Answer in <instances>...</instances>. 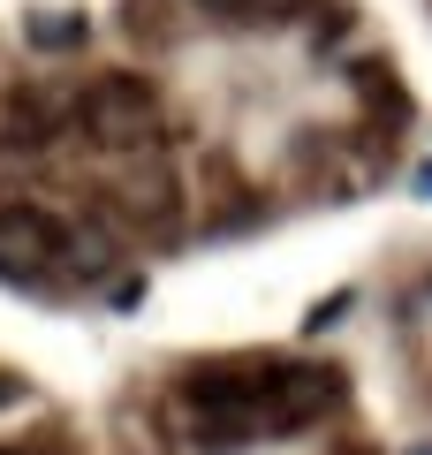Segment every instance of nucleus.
Instances as JSON below:
<instances>
[{
    "label": "nucleus",
    "instance_id": "obj_1",
    "mask_svg": "<svg viewBox=\"0 0 432 455\" xmlns=\"http://www.w3.org/2000/svg\"><path fill=\"white\" fill-rule=\"evenodd\" d=\"M76 114H84V137L107 145V152H137V145L160 137V99H152V84H137V76H99Z\"/></svg>",
    "mask_w": 432,
    "mask_h": 455
},
{
    "label": "nucleus",
    "instance_id": "obj_2",
    "mask_svg": "<svg viewBox=\"0 0 432 455\" xmlns=\"http://www.w3.org/2000/svg\"><path fill=\"white\" fill-rule=\"evenodd\" d=\"M61 235L68 228L38 205H0V274L8 281H46L61 266Z\"/></svg>",
    "mask_w": 432,
    "mask_h": 455
},
{
    "label": "nucleus",
    "instance_id": "obj_3",
    "mask_svg": "<svg viewBox=\"0 0 432 455\" xmlns=\"http://www.w3.org/2000/svg\"><path fill=\"white\" fill-rule=\"evenodd\" d=\"M122 197H129V212H144V220H175V175H167V167H137Z\"/></svg>",
    "mask_w": 432,
    "mask_h": 455
},
{
    "label": "nucleus",
    "instance_id": "obj_4",
    "mask_svg": "<svg viewBox=\"0 0 432 455\" xmlns=\"http://www.w3.org/2000/svg\"><path fill=\"white\" fill-rule=\"evenodd\" d=\"M46 137H53V99L16 92L8 99V145H46Z\"/></svg>",
    "mask_w": 432,
    "mask_h": 455
},
{
    "label": "nucleus",
    "instance_id": "obj_5",
    "mask_svg": "<svg viewBox=\"0 0 432 455\" xmlns=\"http://www.w3.org/2000/svg\"><path fill=\"white\" fill-rule=\"evenodd\" d=\"M61 266H76V274H107V266H114V235H99V228L61 235Z\"/></svg>",
    "mask_w": 432,
    "mask_h": 455
},
{
    "label": "nucleus",
    "instance_id": "obj_6",
    "mask_svg": "<svg viewBox=\"0 0 432 455\" xmlns=\"http://www.w3.org/2000/svg\"><path fill=\"white\" fill-rule=\"evenodd\" d=\"M31 46H46V53H68V46H84V16L38 8V16H31Z\"/></svg>",
    "mask_w": 432,
    "mask_h": 455
},
{
    "label": "nucleus",
    "instance_id": "obj_7",
    "mask_svg": "<svg viewBox=\"0 0 432 455\" xmlns=\"http://www.w3.org/2000/svg\"><path fill=\"white\" fill-rule=\"evenodd\" d=\"M251 16H288V8H304V0H243Z\"/></svg>",
    "mask_w": 432,
    "mask_h": 455
},
{
    "label": "nucleus",
    "instance_id": "obj_8",
    "mask_svg": "<svg viewBox=\"0 0 432 455\" xmlns=\"http://www.w3.org/2000/svg\"><path fill=\"white\" fill-rule=\"evenodd\" d=\"M197 8H212V16H243V0H197Z\"/></svg>",
    "mask_w": 432,
    "mask_h": 455
},
{
    "label": "nucleus",
    "instance_id": "obj_9",
    "mask_svg": "<svg viewBox=\"0 0 432 455\" xmlns=\"http://www.w3.org/2000/svg\"><path fill=\"white\" fill-rule=\"evenodd\" d=\"M417 197H432V160H425V167H417Z\"/></svg>",
    "mask_w": 432,
    "mask_h": 455
}]
</instances>
